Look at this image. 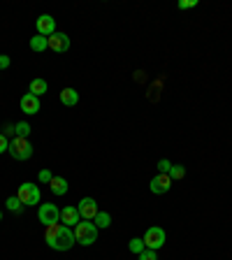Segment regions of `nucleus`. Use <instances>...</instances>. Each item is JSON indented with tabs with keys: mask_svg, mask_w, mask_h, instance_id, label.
<instances>
[{
	"mask_svg": "<svg viewBox=\"0 0 232 260\" xmlns=\"http://www.w3.org/2000/svg\"><path fill=\"white\" fill-rule=\"evenodd\" d=\"M44 239L54 251H70L77 244L75 239V230L68 225H60V223H54V225H47L44 230Z\"/></svg>",
	"mask_w": 232,
	"mask_h": 260,
	"instance_id": "nucleus-1",
	"label": "nucleus"
},
{
	"mask_svg": "<svg viewBox=\"0 0 232 260\" xmlns=\"http://www.w3.org/2000/svg\"><path fill=\"white\" fill-rule=\"evenodd\" d=\"M75 239L81 246H91V244L97 242V225L88 221H81L75 225Z\"/></svg>",
	"mask_w": 232,
	"mask_h": 260,
	"instance_id": "nucleus-2",
	"label": "nucleus"
},
{
	"mask_svg": "<svg viewBox=\"0 0 232 260\" xmlns=\"http://www.w3.org/2000/svg\"><path fill=\"white\" fill-rule=\"evenodd\" d=\"M16 198L21 200L23 207H32V205H40V200H42V193H40V188L35 184L26 181V184L19 186V193H16Z\"/></svg>",
	"mask_w": 232,
	"mask_h": 260,
	"instance_id": "nucleus-3",
	"label": "nucleus"
},
{
	"mask_svg": "<svg viewBox=\"0 0 232 260\" xmlns=\"http://www.w3.org/2000/svg\"><path fill=\"white\" fill-rule=\"evenodd\" d=\"M10 156L14 160H28L32 156V144L28 142V137H14L10 142Z\"/></svg>",
	"mask_w": 232,
	"mask_h": 260,
	"instance_id": "nucleus-4",
	"label": "nucleus"
},
{
	"mask_svg": "<svg viewBox=\"0 0 232 260\" xmlns=\"http://www.w3.org/2000/svg\"><path fill=\"white\" fill-rule=\"evenodd\" d=\"M38 218L44 228L47 225H54V223H60V209L51 202H42L40 205V211H38Z\"/></svg>",
	"mask_w": 232,
	"mask_h": 260,
	"instance_id": "nucleus-5",
	"label": "nucleus"
},
{
	"mask_svg": "<svg viewBox=\"0 0 232 260\" xmlns=\"http://www.w3.org/2000/svg\"><path fill=\"white\" fill-rule=\"evenodd\" d=\"M142 239H144L146 249L158 251V249H162V246H165V230H162V228H149Z\"/></svg>",
	"mask_w": 232,
	"mask_h": 260,
	"instance_id": "nucleus-6",
	"label": "nucleus"
},
{
	"mask_svg": "<svg viewBox=\"0 0 232 260\" xmlns=\"http://www.w3.org/2000/svg\"><path fill=\"white\" fill-rule=\"evenodd\" d=\"M47 44H49V49H51L54 54H65V51L70 49V38H68L65 32L56 30L51 38H47Z\"/></svg>",
	"mask_w": 232,
	"mask_h": 260,
	"instance_id": "nucleus-7",
	"label": "nucleus"
},
{
	"mask_svg": "<svg viewBox=\"0 0 232 260\" xmlns=\"http://www.w3.org/2000/svg\"><path fill=\"white\" fill-rule=\"evenodd\" d=\"M35 28H38V35H42V38H51V35L56 32V19L51 14H42V16H38Z\"/></svg>",
	"mask_w": 232,
	"mask_h": 260,
	"instance_id": "nucleus-8",
	"label": "nucleus"
},
{
	"mask_svg": "<svg viewBox=\"0 0 232 260\" xmlns=\"http://www.w3.org/2000/svg\"><path fill=\"white\" fill-rule=\"evenodd\" d=\"M149 188H151V193H156V195L168 193V190L172 188V179H170V174H156V177L151 179Z\"/></svg>",
	"mask_w": 232,
	"mask_h": 260,
	"instance_id": "nucleus-9",
	"label": "nucleus"
},
{
	"mask_svg": "<svg viewBox=\"0 0 232 260\" xmlns=\"http://www.w3.org/2000/svg\"><path fill=\"white\" fill-rule=\"evenodd\" d=\"M77 209H79V216L84 218V221H93V218L97 216V202L93 200V198H84Z\"/></svg>",
	"mask_w": 232,
	"mask_h": 260,
	"instance_id": "nucleus-10",
	"label": "nucleus"
},
{
	"mask_svg": "<svg viewBox=\"0 0 232 260\" xmlns=\"http://www.w3.org/2000/svg\"><path fill=\"white\" fill-rule=\"evenodd\" d=\"M79 209L77 207H72V205H68V207H63L60 209V223L63 225H68V228H75L77 223H79Z\"/></svg>",
	"mask_w": 232,
	"mask_h": 260,
	"instance_id": "nucleus-11",
	"label": "nucleus"
},
{
	"mask_svg": "<svg viewBox=\"0 0 232 260\" xmlns=\"http://www.w3.org/2000/svg\"><path fill=\"white\" fill-rule=\"evenodd\" d=\"M19 105H21V112H26V114H38L40 112V98L32 95V93H26Z\"/></svg>",
	"mask_w": 232,
	"mask_h": 260,
	"instance_id": "nucleus-12",
	"label": "nucleus"
},
{
	"mask_svg": "<svg viewBox=\"0 0 232 260\" xmlns=\"http://www.w3.org/2000/svg\"><path fill=\"white\" fill-rule=\"evenodd\" d=\"M60 103H63L65 107H75V105L79 103V93H77L75 88H63V91H60Z\"/></svg>",
	"mask_w": 232,
	"mask_h": 260,
	"instance_id": "nucleus-13",
	"label": "nucleus"
},
{
	"mask_svg": "<svg viewBox=\"0 0 232 260\" xmlns=\"http://www.w3.org/2000/svg\"><path fill=\"white\" fill-rule=\"evenodd\" d=\"M47 88H49V84H47V81H44V79H40V77H38V79H32L30 81V86H28V93H32V95H44V93H47Z\"/></svg>",
	"mask_w": 232,
	"mask_h": 260,
	"instance_id": "nucleus-14",
	"label": "nucleus"
},
{
	"mask_svg": "<svg viewBox=\"0 0 232 260\" xmlns=\"http://www.w3.org/2000/svg\"><path fill=\"white\" fill-rule=\"evenodd\" d=\"M49 186H51V193L54 195H65L68 193V181H65L63 177H54Z\"/></svg>",
	"mask_w": 232,
	"mask_h": 260,
	"instance_id": "nucleus-15",
	"label": "nucleus"
},
{
	"mask_svg": "<svg viewBox=\"0 0 232 260\" xmlns=\"http://www.w3.org/2000/svg\"><path fill=\"white\" fill-rule=\"evenodd\" d=\"M30 49H32V51H38V54L47 51V49H49L47 38H42V35H35V38H30Z\"/></svg>",
	"mask_w": 232,
	"mask_h": 260,
	"instance_id": "nucleus-16",
	"label": "nucleus"
},
{
	"mask_svg": "<svg viewBox=\"0 0 232 260\" xmlns=\"http://www.w3.org/2000/svg\"><path fill=\"white\" fill-rule=\"evenodd\" d=\"M7 209H10L12 214H21V211H23L21 200H19L16 195H12V198H7Z\"/></svg>",
	"mask_w": 232,
	"mask_h": 260,
	"instance_id": "nucleus-17",
	"label": "nucleus"
},
{
	"mask_svg": "<svg viewBox=\"0 0 232 260\" xmlns=\"http://www.w3.org/2000/svg\"><path fill=\"white\" fill-rule=\"evenodd\" d=\"M93 221H95L97 228H109L112 225V216H109L107 211H97V216L93 218Z\"/></svg>",
	"mask_w": 232,
	"mask_h": 260,
	"instance_id": "nucleus-18",
	"label": "nucleus"
},
{
	"mask_svg": "<svg viewBox=\"0 0 232 260\" xmlns=\"http://www.w3.org/2000/svg\"><path fill=\"white\" fill-rule=\"evenodd\" d=\"M128 249L132 251L135 255H140L142 251L146 249V244H144V239H140V237H135V239H130V244H128Z\"/></svg>",
	"mask_w": 232,
	"mask_h": 260,
	"instance_id": "nucleus-19",
	"label": "nucleus"
},
{
	"mask_svg": "<svg viewBox=\"0 0 232 260\" xmlns=\"http://www.w3.org/2000/svg\"><path fill=\"white\" fill-rule=\"evenodd\" d=\"M14 135L16 137H28V135H30V123H26V121L14 123Z\"/></svg>",
	"mask_w": 232,
	"mask_h": 260,
	"instance_id": "nucleus-20",
	"label": "nucleus"
},
{
	"mask_svg": "<svg viewBox=\"0 0 232 260\" xmlns=\"http://www.w3.org/2000/svg\"><path fill=\"white\" fill-rule=\"evenodd\" d=\"M186 177V168L184 165H172V170H170V179L172 181H179V179Z\"/></svg>",
	"mask_w": 232,
	"mask_h": 260,
	"instance_id": "nucleus-21",
	"label": "nucleus"
},
{
	"mask_svg": "<svg viewBox=\"0 0 232 260\" xmlns=\"http://www.w3.org/2000/svg\"><path fill=\"white\" fill-rule=\"evenodd\" d=\"M137 258H140V260H158V255H156V251H153V249H144L140 255H137Z\"/></svg>",
	"mask_w": 232,
	"mask_h": 260,
	"instance_id": "nucleus-22",
	"label": "nucleus"
},
{
	"mask_svg": "<svg viewBox=\"0 0 232 260\" xmlns=\"http://www.w3.org/2000/svg\"><path fill=\"white\" fill-rule=\"evenodd\" d=\"M40 181H42V184H51V179H54V174L49 172V170H40Z\"/></svg>",
	"mask_w": 232,
	"mask_h": 260,
	"instance_id": "nucleus-23",
	"label": "nucleus"
},
{
	"mask_svg": "<svg viewBox=\"0 0 232 260\" xmlns=\"http://www.w3.org/2000/svg\"><path fill=\"white\" fill-rule=\"evenodd\" d=\"M158 170H160V174H170V170H172V162L162 158V160L158 162Z\"/></svg>",
	"mask_w": 232,
	"mask_h": 260,
	"instance_id": "nucleus-24",
	"label": "nucleus"
},
{
	"mask_svg": "<svg viewBox=\"0 0 232 260\" xmlns=\"http://www.w3.org/2000/svg\"><path fill=\"white\" fill-rule=\"evenodd\" d=\"M190 7H197V0H179V10H190Z\"/></svg>",
	"mask_w": 232,
	"mask_h": 260,
	"instance_id": "nucleus-25",
	"label": "nucleus"
},
{
	"mask_svg": "<svg viewBox=\"0 0 232 260\" xmlns=\"http://www.w3.org/2000/svg\"><path fill=\"white\" fill-rule=\"evenodd\" d=\"M5 151H10V140L0 133V153H5Z\"/></svg>",
	"mask_w": 232,
	"mask_h": 260,
	"instance_id": "nucleus-26",
	"label": "nucleus"
},
{
	"mask_svg": "<svg viewBox=\"0 0 232 260\" xmlns=\"http://www.w3.org/2000/svg\"><path fill=\"white\" fill-rule=\"evenodd\" d=\"M10 65H12L10 56H5V54L0 56V70H7V68H10Z\"/></svg>",
	"mask_w": 232,
	"mask_h": 260,
	"instance_id": "nucleus-27",
	"label": "nucleus"
},
{
	"mask_svg": "<svg viewBox=\"0 0 232 260\" xmlns=\"http://www.w3.org/2000/svg\"><path fill=\"white\" fill-rule=\"evenodd\" d=\"M3 130H5V133H3V135L7 137V135H12V133H14V125H12V123H7V125H5V128H3Z\"/></svg>",
	"mask_w": 232,
	"mask_h": 260,
	"instance_id": "nucleus-28",
	"label": "nucleus"
},
{
	"mask_svg": "<svg viewBox=\"0 0 232 260\" xmlns=\"http://www.w3.org/2000/svg\"><path fill=\"white\" fill-rule=\"evenodd\" d=\"M0 221H3V211H0Z\"/></svg>",
	"mask_w": 232,
	"mask_h": 260,
	"instance_id": "nucleus-29",
	"label": "nucleus"
}]
</instances>
